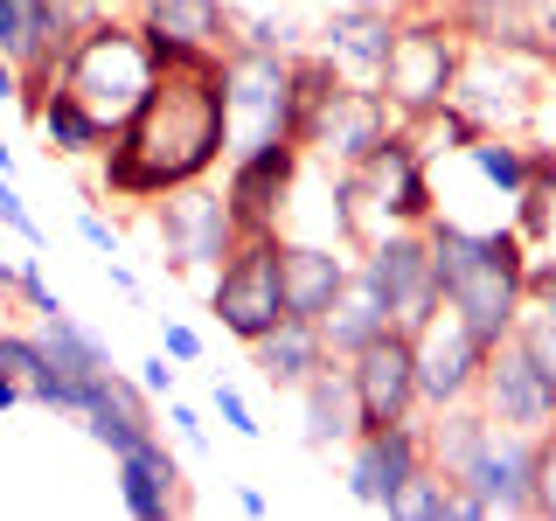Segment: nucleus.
I'll list each match as a JSON object with an SVG mask.
<instances>
[{
    "label": "nucleus",
    "instance_id": "18",
    "mask_svg": "<svg viewBox=\"0 0 556 521\" xmlns=\"http://www.w3.org/2000/svg\"><path fill=\"white\" fill-rule=\"evenodd\" d=\"M396 14H404V8H362V0H334L327 35H320V56L334 63L348 84H376L382 63H390V42H396Z\"/></svg>",
    "mask_w": 556,
    "mask_h": 521
},
{
    "label": "nucleus",
    "instance_id": "47",
    "mask_svg": "<svg viewBox=\"0 0 556 521\" xmlns=\"http://www.w3.org/2000/svg\"><path fill=\"white\" fill-rule=\"evenodd\" d=\"M0 174H14V147H8V126H0Z\"/></svg>",
    "mask_w": 556,
    "mask_h": 521
},
{
    "label": "nucleus",
    "instance_id": "2",
    "mask_svg": "<svg viewBox=\"0 0 556 521\" xmlns=\"http://www.w3.org/2000/svg\"><path fill=\"white\" fill-rule=\"evenodd\" d=\"M431 271H439V300L466 313V327L494 347L515 334V313L529 300V243H521L515 223H494V230H473L459 216H431Z\"/></svg>",
    "mask_w": 556,
    "mask_h": 521
},
{
    "label": "nucleus",
    "instance_id": "12",
    "mask_svg": "<svg viewBox=\"0 0 556 521\" xmlns=\"http://www.w3.org/2000/svg\"><path fill=\"white\" fill-rule=\"evenodd\" d=\"M417 341V410H445V404H466L480 390V369H486V341L466 327L459 306H431L425 327H410Z\"/></svg>",
    "mask_w": 556,
    "mask_h": 521
},
{
    "label": "nucleus",
    "instance_id": "1",
    "mask_svg": "<svg viewBox=\"0 0 556 521\" xmlns=\"http://www.w3.org/2000/svg\"><path fill=\"white\" fill-rule=\"evenodd\" d=\"M230 161V91H223V49H188L153 69L139 112L104 139L98 188L104 202L153 208L167 188L208 181Z\"/></svg>",
    "mask_w": 556,
    "mask_h": 521
},
{
    "label": "nucleus",
    "instance_id": "26",
    "mask_svg": "<svg viewBox=\"0 0 556 521\" xmlns=\"http://www.w3.org/2000/svg\"><path fill=\"white\" fill-rule=\"evenodd\" d=\"M508 223L521 230L529 251H549L556 243V147H543V139H529V181H521Z\"/></svg>",
    "mask_w": 556,
    "mask_h": 521
},
{
    "label": "nucleus",
    "instance_id": "25",
    "mask_svg": "<svg viewBox=\"0 0 556 521\" xmlns=\"http://www.w3.org/2000/svg\"><path fill=\"white\" fill-rule=\"evenodd\" d=\"M382 327H396V320H390V306L376 300V285H369L362 271L348 278V292L320 313V334H327V355H334V361H348L355 347H369Z\"/></svg>",
    "mask_w": 556,
    "mask_h": 521
},
{
    "label": "nucleus",
    "instance_id": "20",
    "mask_svg": "<svg viewBox=\"0 0 556 521\" xmlns=\"http://www.w3.org/2000/svg\"><path fill=\"white\" fill-rule=\"evenodd\" d=\"M118 508L132 521H167L188 508V486H181V459L167 452V439H147L132 452H118Z\"/></svg>",
    "mask_w": 556,
    "mask_h": 521
},
{
    "label": "nucleus",
    "instance_id": "23",
    "mask_svg": "<svg viewBox=\"0 0 556 521\" xmlns=\"http://www.w3.org/2000/svg\"><path fill=\"white\" fill-rule=\"evenodd\" d=\"M292 396H300V439L313 452H334V445L355 439V382H348V361L313 369Z\"/></svg>",
    "mask_w": 556,
    "mask_h": 521
},
{
    "label": "nucleus",
    "instance_id": "14",
    "mask_svg": "<svg viewBox=\"0 0 556 521\" xmlns=\"http://www.w3.org/2000/svg\"><path fill=\"white\" fill-rule=\"evenodd\" d=\"M341 452H348V500H355V508H376V514H390L396 494L431 466L425 459V417H404V424H382V431H355Z\"/></svg>",
    "mask_w": 556,
    "mask_h": 521
},
{
    "label": "nucleus",
    "instance_id": "10",
    "mask_svg": "<svg viewBox=\"0 0 556 521\" xmlns=\"http://www.w3.org/2000/svg\"><path fill=\"white\" fill-rule=\"evenodd\" d=\"M404 118L390 112V98L376 91V84H334L320 104H313V118H306V132H300V147H306V161H327V167H362L369 153L390 139Z\"/></svg>",
    "mask_w": 556,
    "mask_h": 521
},
{
    "label": "nucleus",
    "instance_id": "36",
    "mask_svg": "<svg viewBox=\"0 0 556 521\" xmlns=\"http://www.w3.org/2000/svg\"><path fill=\"white\" fill-rule=\"evenodd\" d=\"M174 376H181V369H174V355H167V347H161V355H147V361L132 369V382L153 396V404H161V396H174Z\"/></svg>",
    "mask_w": 556,
    "mask_h": 521
},
{
    "label": "nucleus",
    "instance_id": "19",
    "mask_svg": "<svg viewBox=\"0 0 556 521\" xmlns=\"http://www.w3.org/2000/svg\"><path fill=\"white\" fill-rule=\"evenodd\" d=\"M348 278H355V251L348 243H320V237L286 230V313L292 320H320L348 292Z\"/></svg>",
    "mask_w": 556,
    "mask_h": 521
},
{
    "label": "nucleus",
    "instance_id": "28",
    "mask_svg": "<svg viewBox=\"0 0 556 521\" xmlns=\"http://www.w3.org/2000/svg\"><path fill=\"white\" fill-rule=\"evenodd\" d=\"M35 341L49 347V361H63V369H77V376H98V369H112V347H104L91 327L77 320V313H49V320H35Z\"/></svg>",
    "mask_w": 556,
    "mask_h": 521
},
{
    "label": "nucleus",
    "instance_id": "15",
    "mask_svg": "<svg viewBox=\"0 0 556 521\" xmlns=\"http://www.w3.org/2000/svg\"><path fill=\"white\" fill-rule=\"evenodd\" d=\"M529 466H535V439L529 431L494 424L486 445L459 466V521H494V514H529Z\"/></svg>",
    "mask_w": 556,
    "mask_h": 521
},
{
    "label": "nucleus",
    "instance_id": "4",
    "mask_svg": "<svg viewBox=\"0 0 556 521\" xmlns=\"http://www.w3.org/2000/svg\"><path fill=\"white\" fill-rule=\"evenodd\" d=\"M459 63H466V28L445 8H410V14H396V42H390V63H382L376 91L390 98V112L404 126H417L439 104H452Z\"/></svg>",
    "mask_w": 556,
    "mask_h": 521
},
{
    "label": "nucleus",
    "instance_id": "44",
    "mask_svg": "<svg viewBox=\"0 0 556 521\" xmlns=\"http://www.w3.org/2000/svg\"><path fill=\"white\" fill-rule=\"evenodd\" d=\"M14 271H22V257H0V300H14Z\"/></svg>",
    "mask_w": 556,
    "mask_h": 521
},
{
    "label": "nucleus",
    "instance_id": "39",
    "mask_svg": "<svg viewBox=\"0 0 556 521\" xmlns=\"http://www.w3.org/2000/svg\"><path fill=\"white\" fill-rule=\"evenodd\" d=\"M77 237L91 243V251H104V257H118V223H104L98 208H84V216H77Z\"/></svg>",
    "mask_w": 556,
    "mask_h": 521
},
{
    "label": "nucleus",
    "instance_id": "42",
    "mask_svg": "<svg viewBox=\"0 0 556 521\" xmlns=\"http://www.w3.org/2000/svg\"><path fill=\"white\" fill-rule=\"evenodd\" d=\"M104 278H112V285L126 292V300H139V278H132V265H126V257H104Z\"/></svg>",
    "mask_w": 556,
    "mask_h": 521
},
{
    "label": "nucleus",
    "instance_id": "8",
    "mask_svg": "<svg viewBox=\"0 0 556 521\" xmlns=\"http://www.w3.org/2000/svg\"><path fill=\"white\" fill-rule=\"evenodd\" d=\"M153 237H161V265L167 271H216L223 257L237 251V216L223 202V188L208 181H188V188H167L153 202Z\"/></svg>",
    "mask_w": 556,
    "mask_h": 521
},
{
    "label": "nucleus",
    "instance_id": "27",
    "mask_svg": "<svg viewBox=\"0 0 556 521\" xmlns=\"http://www.w3.org/2000/svg\"><path fill=\"white\" fill-rule=\"evenodd\" d=\"M459 161L473 167L501 202H515V195H521V181H529V132H480L473 147L459 153Z\"/></svg>",
    "mask_w": 556,
    "mask_h": 521
},
{
    "label": "nucleus",
    "instance_id": "40",
    "mask_svg": "<svg viewBox=\"0 0 556 521\" xmlns=\"http://www.w3.org/2000/svg\"><path fill=\"white\" fill-rule=\"evenodd\" d=\"M237 514L265 521V514H271V494H265V486H237Z\"/></svg>",
    "mask_w": 556,
    "mask_h": 521
},
{
    "label": "nucleus",
    "instance_id": "29",
    "mask_svg": "<svg viewBox=\"0 0 556 521\" xmlns=\"http://www.w3.org/2000/svg\"><path fill=\"white\" fill-rule=\"evenodd\" d=\"M390 514H396V521H452V514H459V486H452L439 466H425V473H417L404 494H396Z\"/></svg>",
    "mask_w": 556,
    "mask_h": 521
},
{
    "label": "nucleus",
    "instance_id": "34",
    "mask_svg": "<svg viewBox=\"0 0 556 521\" xmlns=\"http://www.w3.org/2000/svg\"><path fill=\"white\" fill-rule=\"evenodd\" d=\"M0 223H8V230H14V237H22V243H28V251H42V223H35V208L22 202V188H14V181H8V174H0Z\"/></svg>",
    "mask_w": 556,
    "mask_h": 521
},
{
    "label": "nucleus",
    "instance_id": "11",
    "mask_svg": "<svg viewBox=\"0 0 556 521\" xmlns=\"http://www.w3.org/2000/svg\"><path fill=\"white\" fill-rule=\"evenodd\" d=\"M300 174H306L300 139H271V147L230 153V167H223V202H230L237 230H286Z\"/></svg>",
    "mask_w": 556,
    "mask_h": 521
},
{
    "label": "nucleus",
    "instance_id": "38",
    "mask_svg": "<svg viewBox=\"0 0 556 521\" xmlns=\"http://www.w3.org/2000/svg\"><path fill=\"white\" fill-rule=\"evenodd\" d=\"M161 347L174 361H202V327H188V320H161Z\"/></svg>",
    "mask_w": 556,
    "mask_h": 521
},
{
    "label": "nucleus",
    "instance_id": "49",
    "mask_svg": "<svg viewBox=\"0 0 556 521\" xmlns=\"http://www.w3.org/2000/svg\"><path fill=\"white\" fill-rule=\"evenodd\" d=\"M362 8H404V0H362Z\"/></svg>",
    "mask_w": 556,
    "mask_h": 521
},
{
    "label": "nucleus",
    "instance_id": "22",
    "mask_svg": "<svg viewBox=\"0 0 556 521\" xmlns=\"http://www.w3.org/2000/svg\"><path fill=\"white\" fill-rule=\"evenodd\" d=\"M327 334H320V320H278L271 334H257L251 341V369H257V382L265 390H300V382L313 376V369H327Z\"/></svg>",
    "mask_w": 556,
    "mask_h": 521
},
{
    "label": "nucleus",
    "instance_id": "7",
    "mask_svg": "<svg viewBox=\"0 0 556 521\" xmlns=\"http://www.w3.org/2000/svg\"><path fill=\"white\" fill-rule=\"evenodd\" d=\"M556 63L515 56V49L494 42H466L459 84H452V104L480 118V132H529V118L543 112V77Z\"/></svg>",
    "mask_w": 556,
    "mask_h": 521
},
{
    "label": "nucleus",
    "instance_id": "48",
    "mask_svg": "<svg viewBox=\"0 0 556 521\" xmlns=\"http://www.w3.org/2000/svg\"><path fill=\"white\" fill-rule=\"evenodd\" d=\"M410 8H445V14H452V8H459V0H404V14H410Z\"/></svg>",
    "mask_w": 556,
    "mask_h": 521
},
{
    "label": "nucleus",
    "instance_id": "32",
    "mask_svg": "<svg viewBox=\"0 0 556 521\" xmlns=\"http://www.w3.org/2000/svg\"><path fill=\"white\" fill-rule=\"evenodd\" d=\"M14 306H28L35 320H49V313H63V292L49 285L42 257H22V271H14Z\"/></svg>",
    "mask_w": 556,
    "mask_h": 521
},
{
    "label": "nucleus",
    "instance_id": "13",
    "mask_svg": "<svg viewBox=\"0 0 556 521\" xmlns=\"http://www.w3.org/2000/svg\"><path fill=\"white\" fill-rule=\"evenodd\" d=\"M348 382H355V431L417 417V341L404 327H382L369 347L348 355Z\"/></svg>",
    "mask_w": 556,
    "mask_h": 521
},
{
    "label": "nucleus",
    "instance_id": "17",
    "mask_svg": "<svg viewBox=\"0 0 556 521\" xmlns=\"http://www.w3.org/2000/svg\"><path fill=\"white\" fill-rule=\"evenodd\" d=\"M77 424L91 431V445H104V452L118 459V452L161 439V404H153V396L139 390L126 369H104V376H91V390H84Z\"/></svg>",
    "mask_w": 556,
    "mask_h": 521
},
{
    "label": "nucleus",
    "instance_id": "46",
    "mask_svg": "<svg viewBox=\"0 0 556 521\" xmlns=\"http://www.w3.org/2000/svg\"><path fill=\"white\" fill-rule=\"evenodd\" d=\"M91 8H98V14H132L139 0H91Z\"/></svg>",
    "mask_w": 556,
    "mask_h": 521
},
{
    "label": "nucleus",
    "instance_id": "43",
    "mask_svg": "<svg viewBox=\"0 0 556 521\" xmlns=\"http://www.w3.org/2000/svg\"><path fill=\"white\" fill-rule=\"evenodd\" d=\"M14 404H28V382H22V376H8V369H0V410H14Z\"/></svg>",
    "mask_w": 556,
    "mask_h": 521
},
{
    "label": "nucleus",
    "instance_id": "6",
    "mask_svg": "<svg viewBox=\"0 0 556 521\" xmlns=\"http://www.w3.org/2000/svg\"><path fill=\"white\" fill-rule=\"evenodd\" d=\"M223 91H230V153L300 139V126H292V49L237 42L223 56Z\"/></svg>",
    "mask_w": 556,
    "mask_h": 521
},
{
    "label": "nucleus",
    "instance_id": "31",
    "mask_svg": "<svg viewBox=\"0 0 556 521\" xmlns=\"http://www.w3.org/2000/svg\"><path fill=\"white\" fill-rule=\"evenodd\" d=\"M529 514L556 521V424L535 439V466H529Z\"/></svg>",
    "mask_w": 556,
    "mask_h": 521
},
{
    "label": "nucleus",
    "instance_id": "45",
    "mask_svg": "<svg viewBox=\"0 0 556 521\" xmlns=\"http://www.w3.org/2000/svg\"><path fill=\"white\" fill-rule=\"evenodd\" d=\"M535 14H543V35H549V49H556V0H535Z\"/></svg>",
    "mask_w": 556,
    "mask_h": 521
},
{
    "label": "nucleus",
    "instance_id": "37",
    "mask_svg": "<svg viewBox=\"0 0 556 521\" xmlns=\"http://www.w3.org/2000/svg\"><path fill=\"white\" fill-rule=\"evenodd\" d=\"M167 431H174V439H181L188 452H208V424H202V410L174 404V396H167Z\"/></svg>",
    "mask_w": 556,
    "mask_h": 521
},
{
    "label": "nucleus",
    "instance_id": "33",
    "mask_svg": "<svg viewBox=\"0 0 556 521\" xmlns=\"http://www.w3.org/2000/svg\"><path fill=\"white\" fill-rule=\"evenodd\" d=\"M0 369L22 376V382H35V376L49 369V347L35 341V334H22V327H0Z\"/></svg>",
    "mask_w": 556,
    "mask_h": 521
},
{
    "label": "nucleus",
    "instance_id": "41",
    "mask_svg": "<svg viewBox=\"0 0 556 521\" xmlns=\"http://www.w3.org/2000/svg\"><path fill=\"white\" fill-rule=\"evenodd\" d=\"M0 104H22V63L0 56Z\"/></svg>",
    "mask_w": 556,
    "mask_h": 521
},
{
    "label": "nucleus",
    "instance_id": "5",
    "mask_svg": "<svg viewBox=\"0 0 556 521\" xmlns=\"http://www.w3.org/2000/svg\"><path fill=\"white\" fill-rule=\"evenodd\" d=\"M208 313L243 347L286 320V230H243L237 237V251L208 278Z\"/></svg>",
    "mask_w": 556,
    "mask_h": 521
},
{
    "label": "nucleus",
    "instance_id": "16",
    "mask_svg": "<svg viewBox=\"0 0 556 521\" xmlns=\"http://www.w3.org/2000/svg\"><path fill=\"white\" fill-rule=\"evenodd\" d=\"M473 404L494 417V424L529 431V439H543V431L556 424V390H549V376H543V369H535V361L515 347V334L486 347V369H480Z\"/></svg>",
    "mask_w": 556,
    "mask_h": 521
},
{
    "label": "nucleus",
    "instance_id": "35",
    "mask_svg": "<svg viewBox=\"0 0 556 521\" xmlns=\"http://www.w3.org/2000/svg\"><path fill=\"white\" fill-rule=\"evenodd\" d=\"M216 417H223V431H237V439H265V424L251 417V404H243V390H230L223 376H216Z\"/></svg>",
    "mask_w": 556,
    "mask_h": 521
},
{
    "label": "nucleus",
    "instance_id": "24",
    "mask_svg": "<svg viewBox=\"0 0 556 521\" xmlns=\"http://www.w3.org/2000/svg\"><path fill=\"white\" fill-rule=\"evenodd\" d=\"M28 118H35V132H42L49 161H98V153H104V139H112V132H104V126H98L91 112H84L77 98L63 91V84H49L42 104H35Z\"/></svg>",
    "mask_w": 556,
    "mask_h": 521
},
{
    "label": "nucleus",
    "instance_id": "3",
    "mask_svg": "<svg viewBox=\"0 0 556 521\" xmlns=\"http://www.w3.org/2000/svg\"><path fill=\"white\" fill-rule=\"evenodd\" d=\"M153 69H161L153 63V42H147V28H139L132 14H91V22L63 42L49 84H63L104 132H118L139 112V98L153 91Z\"/></svg>",
    "mask_w": 556,
    "mask_h": 521
},
{
    "label": "nucleus",
    "instance_id": "9",
    "mask_svg": "<svg viewBox=\"0 0 556 521\" xmlns=\"http://www.w3.org/2000/svg\"><path fill=\"white\" fill-rule=\"evenodd\" d=\"M355 271L376 285V300L390 306V320L404 327H425L431 306H439V271H431V237L417 230V223H390V230H376L369 243L355 251Z\"/></svg>",
    "mask_w": 556,
    "mask_h": 521
},
{
    "label": "nucleus",
    "instance_id": "21",
    "mask_svg": "<svg viewBox=\"0 0 556 521\" xmlns=\"http://www.w3.org/2000/svg\"><path fill=\"white\" fill-rule=\"evenodd\" d=\"M132 22L147 35H161V42H195V49H223V56H230L243 14L230 0H139Z\"/></svg>",
    "mask_w": 556,
    "mask_h": 521
},
{
    "label": "nucleus",
    "instance_id": "30",
    "mask_svg": "<svg viewBox=\"0 0 556 521\" xmlns=\"http://www.w3.org/2000/svg\"><path fill=\"white\" fill-rule=\"evenodd\" d=\"M515 347L549 376V390H556V300H521V313H515Z\"/></svg>",
    "mask_w": 556,
    "mask_h": 521
}]
</instances>
